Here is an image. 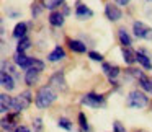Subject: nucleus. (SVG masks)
Here are the masks:
<instances>
[{
	"label": "nucleus",
	"mask_w": 152,
	"mask_h": 132,
	"mask_svg": "<svg viewBox=\"0 0 152 132\" xmlns=\"http://www.w3.org/2000/svg\"><path fill=\"white\" fill-rule=\"evenodd\" d=\"M56 96H57L56 91L51 86H41L38 90L36 96H34V103H36V106L39 109H46L56 101Z\"/></svg>",
	"instance_id": "1"
},
{
	"label": "nucleus",
	"mask_w": 152,
	"mask_h": 132,
	"mask_svg": "<svg viewBox=\"0 0 152 132\" xmlns=\"http://www.w3.org/2000/svg\"><path fill=\"white\" fill-rule=\"evenodd\" d=\"M128 106L132 109H142L149 104V98L144 91H139V90H134L128 95Z\"/></svg>",
	"instance_id": "2"
},
{
	"label": "nucleus",
	"mask_w": 152,
	"mask_h": 132,
	"mask_svg": "<svg viewBox=\"0 0 152 132\" xmlns=\"http://www.w3.org/2000/svg\"><path fill=\"white\" fill-rule=\"evenodd\" d=\"M30 104H31V93L30 91H23V93H20L18 96L13 98V106H12V109L17 111V112H20V111H25Z\"/></svg>",
	"instance_id": "3"
},
{
	"label": "nucleus",
	"mask_w": 152,
	"mask_h": 132,
	"mask_svg": "<svg viewBox=\"0 0 152 132\" xmlns=\"http://www.w3.org/2000/svg\"><path fill=\"white\" fill-rule=\"evenodd\" d=\"M132 30H134V34L141 39H147V41H152V28L144 25L142 21H134L132 25Z\"/></svg>",
	"instance_id": "4"
},
{
	"label": "nucleus",
	"mask_w": 152,
	"mask_h": 132,
	"mask_svg": "<svg viewBox=\"0 0 152 132\" xmlns=\"http://www.w3.org/2000/svg\"><path fill=\"white\" fill-rule=\"evenodd\" d=\"M103 103H105V98L102 95H96V93H87L82 98V104L90 106V108H100Z\"/></svg>",
	"instance_id": "5"
},
{
	"label": "nucleus",
	"mask_w": 152,
	"mask_h": 132,
	"mask_svg": "<svg viewBox=\"0 0 152 132\" xmlns=\"http://www.w3.org/2000/svg\"><path fill=\"white\" fill-rule=\"evenodd\" d=\"M105 13H106V18L111 21H118L119 18L123 17L121 10H119V7L116 4H106L105 5Z\"/></svg>",
	"instance_id": "6"
},
{
	"label": "nucleus",
	"mask_w": 152,
	"mask_h": 132,
	"mask_svg": "<svg viewBox=\"0 0 152 132\" xmlns=\"http://www.w3.org/2000/svg\"><path fill=\"white\" fill-rule=\"evenodd\" d=\"M75 17L79 18V20H87V18L93 17V12L90 10L87 5H83L82 2H77L75 4Z\"/></svg>",
	"instance_id": "7"
},
{
	"label": "nucleus",
	"mask_w": 152,
	"mask_h": 132,
	"mask_svg": "<svg viewBox=\"0 0 152 132\" xmlns=\"http://www.w3.org/2000/svg\"><path fill=\"white\" fill-rule=\"evenodd\" d=\"M49 83H51V86H54V88H57V90H62V91L67 88V85H66V80H64V73H62V72H57V73H54V75L51 77Z\"/></svg>",
	"instance_id": "8"
},
{
	"label": "nucleus",
	"mask_w": 152,
	"mask_h": 132,
	"mask_svg": "<svg viewBox=\"0 0 152 132\" xmlns=\"http://www.w3.org/2000/svg\"><path fill=\"white\" fill-rule=\"evenodd\" d=\"M0 82H2V86H4L5 90H8V91H12V90L15 88V80H13V77H12L7 70H2Z\"/></svg>",
	"instance_id": "9"
},
{
	"label": "nucleus",
	"mask_w": 152,
	"mask_h": 132,
	"mask_svg": "<svg viewBox=\"0 0 152 132\" xmlns=\"http://www.w3.org/2000/svg\"><path fill=\"white\" fill-rule=\"evenodd\" d=\"M64 57H66V51H64L61 46H56L49 54H48V60H49V62H59V60H62Z\"/></svg>",
	"instance_id": "10"
},
{
	"label": "nucleus",
	"mask_w": 152,
	"mask_h": 132,
	"mask_svg": "<svg viewBox=\"0 0 152 132\" xmlns=\"http://www.w3.org/2000/svg\"><path fill=\"white\" fill-rule=\"evenodd\" d=\"M12 106H13V98H10L7 93H2L0 95V109H2V112L10 111Z\"/></svg>",
	"instance_id": "11"
},
{
	"label": "nucleus",
	"mask_w": 152,
	"mask_h": 132,
	"mask_svg": "<svg viewBox=\"0 0 152 132\" xmlns=\"http://www.w3.org/2000/svg\"><path fill=\"white\" fill-rule=\"evenodd\" d=\"M15 64H17L18 67H21V69H30V64H31V57L25 56V54H20L17 52L15 54Z\"/></svg>",
	"instance_id": "12"
},
{
	"label": "nucleus",
	"mask_w": 152,
	"mask_h": 132,
	"mask_svg": "<svg viewBox=\"0 0 152 132\" xmlns=\"http://www.w3.org/2000/svg\"><path fill=\"white\" fill-rule=\"evenodd\" d=\"M103 72L108 75V78L113 82V78L119 75V67L118 65H111V64H103Z\"/></svg>",
	"instance_id": "13"
},
{
	"label": "nucleus",
	"mask_w": 152,
	"mask_h": 132,
	"mask_svg": "<svg viewBox=\"0 0 152 132\" xmlns=\"http://www.w3.org/2000/svg\"><path fill=\"white\" fill-rule=\"evenodd\" d=\"M39 73L38 70L34 69H28L26 70V75H25V82H26V85H34V83L38 82V78H39Z\"/></svg>",
	"instance_id": "14"
},
{
	"label": "nucleus",
	"mask_w": 152,
	"mask_h": 132,
	"mask_svg": "<svg viewBox=\"0 0 152 132\" xmlns=\"http://www.w3.org/2000/svg\"><path fill=\"white\" fill-rule=\"evenodd\" d=\"M69 47L74 51V52H79V54H83L87 51V46L79 39H69Z\"/></svg>",
	"instance_id": "15"
},
{
	"label": "nucleus",
	"mask_w": 152,
	"mask_h": 132,
	"mask_svg": "<svg viewBox=\"0 0 152 132\" xmlns=\"http://www.w3.org/2000/svg\"><path fill=\"white\" fill-rule=\"evenodd\" d=\"M49 23L53 25V26H62L64 25V15L61 13V12H51Z\"/></svg>",
	"instance_id": "16"
},
{
	"label": "nucleus",
	"mask_w": 152,
	"mask_h": 132,
	"mask_svg": "<svg viewBox=\"0 0 152 132\" xmlns=\"http://www.w3.org/2000/svg\"><path fill=\"white\" fill-rule=\"evenodd\" d=\"M26 30H28V26H26V23H18L17 26H15V30H13V36L17 38L18 41L20 39H23L25 36H26Z\"/></svg>",
	"instance_id": "17"
},
{
	"label": "nucleus",
	"mask_w": 152,
	"mask_h": 132,
	"mask_svg": "<svg viewBox=\"0 0 152 132\" xmlns=\"http://www.w3.org/2000/svg\"><path fill=\"white\" fill-rule=\"evenodd\" d=\"M123 59H124V62L128 64V65H132L134 62H137V59H136V52H132L129 47H124V49H123Z\"/></svg>",
	"instance_id": "18"
},
{
	"label": "nucleus",
	"mask_w": 152,
	"mask_h": 132,
	"mask_svg": "<svg viewBox=\"0 0 152 132\" xmlns=\"http://www.w3.org/2000/svg\"><path fill=\"white\" fill-rule=\"evenodd\" d=\"M136 59H137V62L141 64L142 67H144V69H152V62H151V59H149L147 56H145L144 52H141V51H139V52H136Z\"/></svg>",
	"instance_id": "19"
},
{
	"label": "nucleus",
	"mask_w": 152,
	"mask_h": 132,
	"mask_svg": "<svg viewBox=\"0 0 152 132\" xmlns=\"http://www.w3.org/2000/svg\"><path fill=\"white\" fill-rule=\"evenodd\" d=\"M118 36H119V43H121L124 47H129V46L132 44L131 36H129V34L126 33V30H124V28H121V30L118 31Z\"/></svg>",
	"instance_id": "20"
},
{
	"label": "nucleus",
	"mask_w": 152,
	"mask_h": 132,
	"mask_svg": "<svg viewBox=\"0 0 152 132\" xmlns=\"http://www.w3.org/2000/svg\"><path fill=\"white\" fill-rule=\"evenodd\" d=\"M31 46V41L28 39L26 36L23 38V39H20L18 41V46H17V52H20V54H25V51L28 49V47Z\"/></svg>",
	"instance_id": "21"
},
{
	"label": "nucleus",
	"mask_w": 152,
	"mask_h": 132,
	"mask_svg": "<svg viewBox=\"0 0 152 132\" xmlns=\"http://www.w3.org/2000/svg\"><path fill=\"white\" fill-rule=\"evenodd\" d=\"M139 83H141V86H142V88H144L147 93H152V82L144 75V73H142V75L139 77Z\"/></svg>",
	"instance_id": "22"
},
{
	"label": "nucleus",
	"mask_w": 152,
	"mask_h": 132,
	"mask_svg": "<svg viewBox=\"0 0 152 132\" xmlns=\"http://www.w3.org/2000/svg\"><path fill=\"white\" fill-rule=\"evenodd\" d=\"M30 69H34V70H38V72H43V70H44V62H43V60H39V59H33V57H31Z\"/></svg>",
	"instance_id": "23"
},
{
	"label": "nucleus",
	"mask_w": 152,
	"mask_h": 132,
	"mask_svg": "<svg viewBox=\"0 0 152 132\" xmlns=\"http://www.w3.org/2000/svg\"><path fill=\"white\" fill-rule=\"evenodd\" d=\"M57 124H59V127L66 129V131H72V124H70V121L66 117H61L59 121H57Z\"/></svg>",
	"instance_id": "24"
},
{
	"label": "nucleus",
	"mask_w": 152,
	"mask_h": 132,
	"mask_svg": "<svg viewBox=\"0 0 152 132\" xmlns=\"http://www.w3.org/2000/svg\"><path fill=\"white\" fill-rule=\"evenodd\" d=\"M64 4V0H48V4H46V7L48 8H56V7H59V5H62Z\"/></svg>",
	"instance_id": "25"
},
{
	"label": "nucleus",
	"mask_w": 152,
	"mask_h": 132,
	"mask_svg": "<svg viewBox=\"0 0 152 132\" xmlns=\"http://www.w3.org/2000/svg\"><path fill=\"white\" fill-rule=\"evenodd\" d=\"M79 122H80V127H82L83 131H88V124H87V119H85V114H83V112L79 114Z\"/></svg>",
	"instance_id": "26"
},
{
	"label": "nucleus",
	"mask_w": 152,
	"mask_h": 132,
	"mask_svg": "<svg viewBox=\"0 0 152 132\" xmlns=\"http://www.w3.org/2000/svg\"><path fill=\"white\" fill-rule=\"evenodd\" d=\"M88 57H90L92 60H98V62H102V60H103V56H102V54L93 52V51H92V52H88Z\"/></svg>",
	"instance_id": "27"
},
{
	"label": "nucleus",
	"mask_w": 152,
	"mask_h": 132,
	"mask_svg": "<svg viewBox=\"0 0 152 132\" xmlns=\"http://www.w3.org/2000/svg\"><path fill=\"white\" fill-rule=\"evenodd\" d=\"M15 132H30V129L25 127V125H18V127L15 129Z\"/></svg>",
	"instance_id": "28"
},
{
	"label": "nucleus",
	"mask_w": 152,
	"mask_h": 132,
	"mask_svg": "<svg viewBox=\"0 0 152 132\" xmlns=\"http://www.w3.org/2000/svg\"><path fill=\"white\" fill-rule=\"evenodd\" d=\"M115 132H126V131H123V127H121L119 122H115Z\"/></svg>",
	"instance_id": "29"
},
{
	"label": "nucleus",
	"mask_w": 152,
	"mask_h": 132,
	"mask_svg": "<svg viewBox=\"0 0 152 132\" xmlns=\"http://www.w3.org/2000/svg\"><path fill=\"white\" fill-rule=\"evenodd\" d=\"M131 0H115V4L116 5H128Z\"/></svg>",
	"instance_id": "30"
},
{
	"label": "nucleus",
	"mask_w": 152,
	"mask_h": 132,
	"mask_svg": "<svg viewBox=\"0 0 152 132\" xmlns=\"http://www.w3.org/2000/svg\"><path fill=\"white\" fill-rule=\"evenodd\" d=\"M149 2H152V0H149Z\"/></svg>",
	"instance_id": "31"
}]
</instances>
